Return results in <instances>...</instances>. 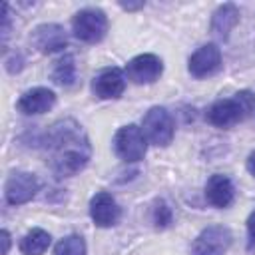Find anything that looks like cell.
Masks as SVG:
<instances>
[{
    "label": "cell",
    "mask_w": 255,
    "mask_h": 255,
    "mask_svg": "<svg viewBox=\"0 0 255 255\" xmlns=\"http://www.w3.org/2000/svg\"><path fill=\"white\" fill-rule=\"evenodd\" d=\"M44 147L50 167L62 177L80 173L92 157L88 133L72 118H64L52 124L46 133Z\"/></svg>",
    "instance_id": "obj_1"
},
{
    "label": "cell",
    "mask_w": 255,
    "mask_h": 255,
    "mask_svg": "<svg viewBox=\"0 0 255 255\" xmlns=\"http://www.w3.org/2000/svg\"><path fill=\"white\" fill-rule=\"evenodd\" d=\"M255 112V96L249 90H241L231 98L213 102L205 114V120L215 128H231L247 120Z\"/></svg>",
    "instance_id": "obj_2"
},
{
    "label": "cell",
    "mask_w": 255,
    "mask_h": 255,
    "mask_svg": "<svg viewBox=\"0 0 255 255\" xmlns=\"http://www.w3.org/2000/svg\"><path fill=\"white\" fill-rule=\"evenodd\" d=\"M72 32L86 44H98L108 32V16L100 8H82L72 18Z\"/></svg>",
    "instance_id": "obj_3"
},
{
    "label": "cell",
    "mask_w": 255,
    "mask_h": 255,
    "mask_svg": "<svg viewBox=\"0 0 255 255\" xmlns=\"http://www.w3.org/2000/svg\"><path fill=\"white\" fill-rule=\"evenodd\" d=\"M141 131L149 143H153L157 147L169 145L173 139V133H175V124H173L171 114L161 106L149 108L143 116Z\"/></svg>",
    "instance_id": "obj_4"
},
{
    "label": "cell",
    "mask_w": 255,
    "mask_h": 255,
    "mask_svg": "<svg viewBox=\"0 0 255 255\" xmlns=\"http://www.w3.org/2000/svg\"><path fill=\"white\" fill-rule=\"evenodd\" d=\"M233 243V233L225 225L205 227L191 243V255H225Z\"/></svg>",
    "instance_id": "obj_5"
},
{
    "label": "cell",
    "mask_w": 255,
    "mask_h": 255,
    "mask_svg": "<svg viewBox=\"0 0 255 255\" xmlns=\"http://www.w3.org/2000/svg\"><path fill=\"white\" fill-rule=\"evenodd\" d=\"M145 135L141 131V128H137L135 124H128L122 126L116 135H114V149L116 153L124 159V161H139L145 155L147 143H145Z\"/></svg>",
    "instance_id": "obj_6"
},
{
    "label": "cell",
    "mask_w": 255,
    "mask_h": 255,
    "mask_svg": "<svg viewBox=\"0 0 255 255\" xmlns=\"http://www.w3.org/2000/svg\"><path fill=\"white\" fill-rule=\"evenodd\" d=\"M40 189V181L34 173L16 171L4 183V197L10 205H24L36 197Z\"/></svg>",
    "instance_id": "obj_7"
},
{
    "label": "cell",
    "mask_w": 255,
    "mask_h": 255,
    "mask_svg": "<svg viewBox=\"0 0 255 255\" xmlns=\"http://www.w3.org/2000/svg\"><path fill=\"white\" fill-rule=\"evenodd\" d=\"M124 72L133 84H153L163 74V62L155 54H139L126 64Z\"/></svg>",
    "instance_id": "obj_8"
},
{
    "label": "cell",
    "mask_w": 255,
    "mask_h": 255,
    "mask_svg": "<svg viewBox=\"0 0 255 255\" xmlns=\"http://www.w3.org/2000/svg\"><path fill=\"white\" fill-rule=\"evenodd\" d=\"M90 217L98 227H112L120 221L122 209H120V205L112 193L98 191L90 199Z\"/></svg>",
    "instance_id": "obj_9"
},
{
    "label": "cell",
    "mask_w": 255,
    "mask_h": 255,
    "mask_svg": "<svg viewBox=\"0 0 255 255\" xmlns=\"http://www.w3.org/2000/svg\"><path fill=\"white\" fill-rule=\"evenodd\" d=\"M187 68L193 78H207L215 74L221 68V50L217 48V44H205L197 48L189 56Z\"/></svg>",
    "instance_id": "obj_10"
},
{
    "label": "cell",
    "mask_w": 255,
    "mask_h": 255,
    "mask_svg": "<svg viewBox=\"0 0 255 255\" xmlns=\"http://www.w3.org/2000/svg\"><path fill=\"white\" fill-rule=\"evenodd\" d=\"M32 44L42 54H54L68 46V36L60 24H40L32 32Z\"/></svg>",
    "instance_id": "obj_11"
},
{
    "label": "cell",
    "mask_w": 255,
    "mask_h": 255,
    "mask_svg": "<svg viewBox=\"0 0 255 255\" xmlns=\"http://www.w3.org/2000/svg\"><path fill=\"white\" fill-rule=\"evenodd\" d=\"M126 90V76L120 68H104L92 82V92L102 100H118Z\"/></svg>",
    "instance_id": "obj_12"
},
{
    "label": "cell",
    "mask_w": 255,
    "mask_h": 255,
    "mask_svg": "<svg viewBox=\"0 0 255 255\" xmlns=\"http://www.w3.org/2000/svg\"><path fill=\"white\" fill-rule=\"evenodd\" d=\"M56 104V94L44 86L26 90L18 100V110L26 116H38L52 110Z\"/></svg>",
    "instance_id": "obj_13"
},
{
    "label": "cell",
    "mask_w": 255,
    "mask_h": 255,
    "mask_svg": "<svg viewBox=\"0 0 255 255\" xmlns=\"http://www.w3.org/2000/svg\"><path fill=\"white\" fill-rule=\"evenodd\" d=\"M205 197L213 207H229L235 197V187L231 179L223 173H213L205 183Z\"/></svg>",
    "instance_id": "obj_14"
},
{
    "label": "cell",
    "mask_w": 255,
    "mask_h": 255,
    "mask_svg": "<svg viewBox=\"0 0 255 255\" xmlns=\"http://www.w3.org/2000/svg\"><path fill=\"white\" fill-rule=\"evenodd\" d=\"M237 22H239V8L231 2L221 4L211 14V34L219 40H227L231 30L237 26Z\"/></svg>",
    "instance_id": "obj_15"
},
{
    "label": "cell",
    "mask_w": 255,
    "mask_h": 255,
    "mask_svg": "<svg viewBox=\"0 0 255 255\" xmlns=\"http://www.w3.org/2000/svg\"><path fill=\"white\" fill-rule=\"evenodd\" d=\"M50 233L46 229L34 227L32 231H28L22 239H20V251L24 255H42L48 245H50Z\"/></svg>",
    "instance_id": "obj_16"
},
{
    "label": "cell",
    "mask_w": 255,
    "mask_h": 255,
    "mask_svg": "<svg viewBox=\"0 0 255 255\" xmlns=\"http://www.w3.org/2000/svg\"><path fill=\"white\" fill-rule=\"evenodd\" d=\"M52 80L62 86V88H70L76 82V60L72 54H64L62 58H58L54 62L52 68Z\"/></svg>",
    "instance_id": "obj_17"
},
{
    "label": "cell",
    "mask_w": 255,
    "mask_h": 255,
    "mask_svg": "<svg viewBox=\"0 0 255 255\" xmlns=\"http://www.w3.org/2000/svg\"><path fill=\"white\" fill-rule=\"evenodd\" d=\"M54 255H86V241L82 235H66L54 247Z\"/></svg>",
    "instance_id": "obj_18"
},
{
    "label": "cell",
    "mask_w": 255,
    "mask_h": 255,
    "mask_svg": "<svg viewBox=\"0 0 255 255\" xmlns=\"http://www.w3.org/2000/svg\"><path fill=\"white\" fill-rule=\"evenodd\" d=\"M151 219H153V225H155L157 229H165V227H169V225H171V221H173L171 207H169L163 199L155 201L153 211H151Z\"/></svg>",
    "instance_id": "obj_19"
},
{
    "label": "cell",
    "mask_w": 255,
    "mask_h": 255,
    "mask_svg": "<svg viewBox=\"0 0 255 255\" xmlns=\"http://www.w3.org/2000/svg\"><path fill=\"white\" fill-rule=\"evenodd\" d=\"M247 249L255 251V211L247 217Z\"/></svg>",
    "instance_id": "obj_20"
},
{
    "label": "cell",
    "mask_w": 255,
    "mask_h": 255,
    "mask_svg": "<svg viewBox=\"0 0 255 255\" xmlns=\"http://www.w3.org/2000/svg\"><path fill=\"white\" fill-rule=\"evenodd\" d=\"M2 40L6 42L8 40V34H10V8L8 6H4V10H2Z\"/></svg>",
    "instance_id": "obj_21"
},
{
    "label": "cell",
    "mask_w": 255,
    "mask_h": 255,
    "mask_svg": "<svg viewBox=\"0 0 255 255\" xmlns=\"http://www.w3.org/2000/svg\"><path fill=\"white\" fill-rule=\"evenodd\" d=\"M120 6L124 8V10H128V12H131V10H139V8H143V2H120Z\"/></svg>",
    "instance_id": "obj_22"
},
{
    "label": "cell",
    "mask_w": 255,
    "mask_h": 255,
    "mask_svg": "<svg viewBox=\"0 0 255 255\" xmlns=\"http://www.w3.org/2000/svg\"><path fill=\"white\" fill-rule=\"evenodd\" d=\"M247 171L255 177V151H251L249 157H247Z\"/></svg>",
    "instance_id": "obj_23"
},
{
    "label": "cell",
    "mask_w": 255,
    "mask_h": 255,
    "mask_svg": "<svg viewBox=\"0 0 255 255\" xmlns=\"http://www.w3.org/2000/svg\"><path fill=\"white\" fill-rule=\"evenodd\" d=\"M2 241H4V251H2V253L6 255L8 249H10V233H8L6 229H2Z\"/></svg>",
    "instance_id": "obj_24"
}]
</instances>
